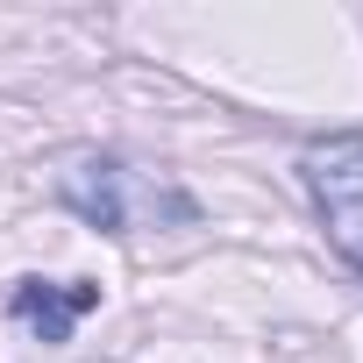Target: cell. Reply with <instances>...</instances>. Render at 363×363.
I'll return each instance as SVG.
<instances>
[{"label": "cell", "mask_w": 363, "mask_h": 363, "mask_svg": "<svg viewBox=\"0 0 363 363\" xmlns=\"http://www.w3.org/2000/svg\"><path fill=\"white\" fill-rule=\"evenodd\" d=\"M65 207H79L93 228L107 235H135V228H164V221H193V193H178L171 178L157 171H135L121 157H79L65 178H57Z\"/></svg>", "instance_id": "obj_1"}, {"label": "cell", "mask_w": 363, "mask_h": 363, "mask_svg": "<svg viewBox=\"0 0 363 363\" xmlns=\"http://www.w3.org/2000/svg\"><path fill=\"white\" fill-rule=\"evenodd\" d=\"M15 320L36 335V342H72V328L100 306V285H86V278H72V285H43V278H22L15 285Z\"/></svg>", "instance_id": "obj_3"}, {"label": "cell", "mask_w": 363, "mask_h": 363, "mask_svg": "<svg viewBox=\"0 0 363 363\" xmlns=\"http://www.w3.org/2000/svg\"><path fill=\"white\" fill-rule=\"evenodd\" d=\"M299 178L328 221V242L342 250V264L363 271V128H342V135H320L299 150Z\"/></svg>", "instance_id": "obj_2"}]
</instances>
